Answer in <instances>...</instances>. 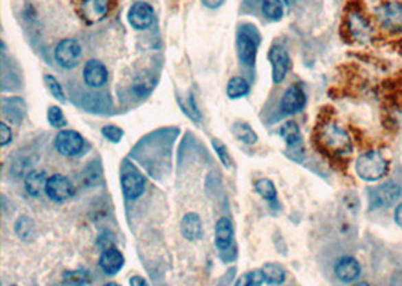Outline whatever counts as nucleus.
<instances>
[{
	"instance_id": "obj_1",
	"label": "nucleus",
	"mask_w": 402,
	"mask_h": 286,
	"mask_svg": "<svg viewBox=\"0 0 402 286\" xmlns=\"http://www.w3.org/2000/svg\"><path fill=\"white\" fill-rule=\"evenodd\" d=\"M389 170V163L386 158L377 153V151H368V153L361 154L356 162V172L359 177L368 181L374 182L381 179Z\"/></svg>"
},
{
	"instance_id": "obj_2",
	"label": "nucleus",
	"mask_w": 402,
	"mask_h": 286,
	"mask_svg": "<svg viewBox=\"0 0 402 286\" xmlns=\"http://www.w3.org/2000/svg\"><path fill=\"white\" fill-rule=\"evenodd\" d=\"M320 140L327 151L335 155H348L353 151V143L348 133L337 124L330 122L322 126L320 131Z\"/></svg>"
},
{
	"instance_id": "obj_3",
	"label": "nucleus",
	"mask_w": 402,
	"mask_h": 286,
	"mask_svg": "<svg viewBox=\"0 0 402 286\" xmlns=\"http://www.w3.org/2000/svg\"><path fill=\"white\" fill-rule=\"evenodd\" d=\"M259 34L255 26L243 25L236 36V49H238V58L243 65L254 67L256 60V53L259 47Z\"/></svg>"
},
{
	"instance_id": "obj_4",
	"label": "nucleus",
	"mask_w": 402,
	"mask_h": 286,
	"mask_svg": "<svg viewBox=\"0 0 402 286\" xmlns=\"http://www.w3.org/2000/svg\"><path fill=\"white\" fill-rule=\"evenodd\" d=\"M402 196V187L397 182H384V184L378 186L370 190L369 202L372 208H388L393 204H397Z\"/></svg>"
},
{
	"instance_id": "obj_5",
	"label": "nucleus",
	"mask_w": 402,
	"mask_h": 286,
	"mask_svg": "<svg viewBox=\"0 0 402 286\" xmlns=\"http://www.w3.org/2000/svg\"><path fill=\"white\" fill-rule=\"evenodd\" d=\"M54 59L65 69L76 68L82 59V45L76 39H62L54 49Z\"/></svg>"
},
{
	"instance_id": "obj_6",
	"label": "nucleus",
	"mask_w": 402,
	"mask_h": 286,
	"mask_svg": "<svg viewBox=\"0 0 402 286\" xmlns=\"http://www.w3.org/2000/svg\"><path fill=\"white\" fill-rule=\"evenodd\" d=\"M121 187L127 199H139L145 192V177L134 166L125 164L121 175Z\"/></svg>"
},
{
	"instance_id": "obj_7",
	"label": "nucleus",
	"mask_w": 402,
	"mask_h": 286,
	"mask_svg": "<svg viewBox=\"0 0 402 286\" xmlns=\"http://www.w3.org/2000/svg\"><path fill=\"white\" fill-rule=\"evenodd\" d=\"M54 148L60 155L74 157L78 155L85 148V139L80 133L74 130H62L54 138Z\"/></svg>"
},
{
	"instance_id": "obj_8",
	"label": "nucleus",
	"mask_w": 402,
	"mask_h": 286,
	"mask_svg": "<svg viewBox=\"0 0 402 286\" xmlns=\"http://www.w3.org/2000/svg\"><path fill=\"white\" fill-rule=\"evenodd\" d=\"M380 25L389 32H402V3L386 2L375 12Z\"/></svg>"
},
{
	"instance_id": "obj_9",
	"label": "nucleus",
	"mask_w": 402,
	"mask_h": 286,
	"mask_svg": "<svg viewBox=\"0 0 402 286\" xmlns=\"http://www.w3.org/2000/svg\"><path fill=\"white\" fill-rule=\"evenodd\" d=\"M110 11V0H82L78 14L86 25H96L104 20Z\"/></svg>"
},
{
	"instance_id": "obj_10",
	"label": "nucleus",
	"mask_w": 402,
	"mask_h": 286,
	"mask_svg": "<svg viewBox=\"0 0 402 286\" xmlns=\"http://www.w3.org/2000/svg\"><path fill=\"white\" fill-rule=\"evenodd\" d=\"M45 195L49 196L53 202L62 204L68 201L69 197L74 195V187L67 177H64V175H60V173H56V175H52L49 181H47Z\"/></svg>"
},
{
	"instance_id": "obj_11",
	"label": "nucleus",
	"mask_w": 402,
	"mask_h": 286,
	"mask_svg": "<svg viewBox=\"0 0 402 286\" xmlns=\"http://www.w3.org/2000/svg\"><path fill=\"white\" fill-rule=\"evenodd\" d=\"M268 59H270L273 68V82L282 83L291 68V59L288 52L283 49L282 45H273L270 53H268Z\"/></svg>"
},
{
	"instance_id": "obj_12",
	"label": "nucleus",
	"mask_w": 402,
	"mask_h": 286,
	"mask_svg": "<svg viewBox=\"0 0 402 286\" xmlns=\"http://www.w3.org/2000/svg\"><path fill=\"white\" fill-rule=\"evenodd\" d=\"M129 23L131 28L137 30H145L153 26L154 23V10L146 2H136L129 11Z\"/></svg>"
},
{
	"instance_id": "obj_13",
	"label": "nucleus",
	"mask_w": 402,
	"mask_h": 286,
	"mask_svg": "<svg viewBox=\"0 0 402 286\" xmlns=\"http://www.w3.org/2000/svg\"><path fill=\"white\" fill-rule=\"evenodd\" d=\"M109 78V71L102 62L97 59H91L85 63L83 69V80L86 86L98 89V87L104 86Z\"/></svg>"
},
{
	"instance_id": "obj_14",
	"label": "nucleus",
	"mask_w": 402,
	"mask_h": 286,
	"mask_svg": "<svg viewBox=\"0 0 402 286\" xmlns=\"http://www.w3.org/2000/svg\"><path fill=\"white\" fill-rule=\"evenodd\" d=\"M306 106V94L302 89V86L293 85L289 86L285 91L280 101V107L282 112L287 115H295L298 112H302L303 107Z\"/></svg>"
},
{
	"instance_id": "obj_15",
	"label": "nucleus",
	"mask_w": 402,
	"mask_h": 286,
	"mask_svg": "<svg viewBox=\"0 0 402 286\" xmlns=\"http://www.w3.org/2000/svg\"><path fill=\"white\" fill-rule=\"evenodd\" d=\"M124 264H125L124 255L115 248L102 250L101 256L98 259L100 268L102 270V273L107 274V276H115V274L120 273Z\"/></svg>"
},
{
	"instance_id": "obj_16",
	"label": "nucleus",
	"mask_w": 402,
	"mask_h": 286,
	"mask_svg": "<svg viewBox=\"0 0 402 286\" xmlns=\"http://www.w3.org/2000/svg\"><path fill=\"white\" fill-rule=\"evenodd\" d=\"M335 274L341 282L351 283L359 279L360 264L353 256H344L336 262Z\"/></svg>"
},
{
	"instance_id": "obj_17",
	"label": "nucleus",
	"mask_w": 402,
	"mask_h": 286,
	"mask_svg": "<svg viewBox=\"0 0 402 286\" xmlns=\"http://www.w3.org/2000/svg\"><path fill=\"white\" fill-rule=\"evenodd\" d=\"M234 240V228L232 221L227 217H222L217 220L214 230V243L216 248L220 250H227L231 248Z\"/></svg>"
},
{
	"instance_id": "obj_18",
	"label": "nucleus",
	"mask_w": 402,
	"mask_h": 286,
	"mask_svg": "<svg viewBox=\"0 0 402 286\" xmlns=\"http://www.w3.org/2000/svg\"><path fill=\"white\" fill-rule=\"evenodd\" d=\"M348 28H350V34L353 35L354 39H357V41L365 43L370 36H372V26H370L369 21L361 17L359 12L350 14Z\"/></svg>"
},
{
	"instance_id": "obj_19",
	"label": "nucleus",
	"mask_w": 402,
	"mask_h": 286,
	"mask_svg": "<svg viewBox=\"0 0 402 286\" xmlns=\"http://www.w3.org/2000/svg\"><path fill=\"white\" fill-rule=\"evenodd\" d=\"M49 175L44 170H32L26 175L25 178V188L29 196L32 197H39L45 192L47 187V181H49Z\"/></svg>"
},
{
	"instance_id": "obj_20",
	"label": "nucleus",
	"mask_w": 402,
	"mask_h": 286,
	"mask_svg": "<svg viewBox=\"0 0 402 286\" xmlns=\"http://www.w3.org/2000/svg\"><path fill=\"white\" fill-rule=\"evenodd\" d=\"M181 230H183V235L188 241L201 240V236H202L201 217L196 212L186 214L183 220H181Z\"/></svg>"
},
{
	"instance_id": "obj_21",
	"label": "nucleus",
	"mask_w": 402,
	"mask_h": 286,
	"mask_svg": "<svg viewBox=\"0 0 402 286\" xmlns=\"http://www.w3.org/2000/svg\"><path fill=\"white\" fill-rule=\"evenodd\" d=\"M249 91H250V86H249L246 78L238 77V76L232 77L230 83H227V87H226L227 97L232 98V100H238V98L246 97Z\"/></svg>"
},
{
	"instance_id": "obj_22",
	"label": "nucleus",
	"mask_w": 402,
	"mask_h": 286,
	"mask_svg": "<svg viewBox=\"0 0 402 286\" xmlns=\"http://www.w3.org/2000/svg\"><path fill=\"white\" fill-rule=\"evenodd\" d=\"M261 270L265 277V283L268 285H282L287 279V272L279 264L268 262Z\"/></svg>"
},
{
	"instance_id": "obj_23",
	"label": "nucleus",
	"mask_w": 402,
	"mask_h": 286,
	"mask_svg": "<svg viewBox=\"0 0 402 286\" xmlns=\"http://www.w3.org/2000/svg\"><path fill=\"white\" fill-rule=\"evenodd\" d=\"M232 134L238 139L240 142L246 143V145H255L258 142V136L256 133L254 131V129L246 122H235L232 125Z\"/></svg>"
},
{
	"instance_id": "obj_24",
	"label": "nucleus",
	"mask_w": 402,
	"mask_h": 286,
	"mask_svg": "<svg viewBox=\"0 0 402 286\" xmlns=\"http://www.w3.org/2000/svg\"><path fill=\"white\" fill-rule=\"evenodd\" d=\"M280 138L285 140L289 146H294L298 145V143L302 142V133L300 129H298V125L294 121H288L280 126L279 130Z\"/></svg>"
},
{
	"instance_id": "obj_25",
	"label": "nucleus",
	"mask_w": 402,
	"mask_h": 286,
	"mask_svg": "<svg viewBox=\"0 0 402 286\" xmlns=\"http://www.w3.org/2000/svg\"><path fill=\"white\" fill-rule=\"evenodd\" d=\"M255 190L256 193L263 197V199L268 202H274L278 199V190H276L274 184L267 178H261L255 182Z\"/></svg>"
},
{
	"instance_id": "obj_26",
	"label": "nucleus",
	"mask_w": 402,
	"mask_h": 286,
	"mask_svg": "<svg viewBox=\"0 0 402 286\" xmlns=\"http://www.w3.org/2000/svg\"><path fill=\"white\" fill-rule=\"evenodd\" d=\"M263 12L268 20L279 21L283 17L282 0H263Z\"/></svg>"
},
{
	"instance_id": "obj_27",
	"label": "nucleus",
	"mask_w": 402,
	"mask_h": 286,
	"mask_svg": "<svg viewBox=\"0 0 402 286\" xmlns=\"http://www.w3.org/2000/svg\"><path fill=\"white\" fill-rule=\"evenodd\" d=\"M15 234H17L23 241H30L35 236V226L34 221L26 216H21L17 223H15Z\"/></svg>"
},
{
	"instance_id": "obj_28",
	"label": "nucleus",
	"mask_w": 402,
	"mask_h": 286,
	"mask_svg": "<svg viewBox=\"0 0 402 286\" xmlns=\"http://www.w3.org/2000/svg\"><path fill=\"white\" fill-rule=\"evenodd\" d=\"M91 274L86 270H76V272H67L64 274V282L69 286H83L89 283Z\"/></svg>"
},
{
	"instance_id": "obj_29",
	"label": "nucleus",
	"mask_w": 402,
	"mask_h": 286,
	"mask_svg": "<svg viewBox=\"0 0 402 286\" xmlns=\"http://www.w3.org/2000/svg\"><path fill=\"white\" fill-rule=\"evenodd\" d=\"M265 282L263 270H254V272L243 274L235 286H261Z\"/></svg>"
},
{
	"instance_id": "obj_30",
	"label": "nucleus",
	"mask_w": 402,
	"mask_h": 286,
	"mask_svg": "<svg viewBox=\"0 0 402 286\" xmlns=\"http://www.w3.org/2000/svg\"><path fill=\"white\" fill-rule=\"evenodd\" d=\"M47 119H49V122L54 129H64L67 125V119L64 112H62V109L58 106H50L49 110H47Z\"/></svg>"
},
{
	"instance_id": "obj_31",
	"label": "nucleus",
	"mask_w": 402,
	"mask_h": 286,
	"mask_svg": "<svg viewBox=\"0 0 402 286\" xmlns=\"http://www.w3.org/2000/svg\"><path fill=\"white\" fill-rule=\"evenodd\" d=\"M44 80H45V85H47V87H49V91L53 97L60 102H65V94H64V89H62L60 83L58 82V78L53 77V76H45Z\"/></svg>"
},
{
	"instance_id": "obj_32",
	"label": "nucleus",
	"mask_w": 402,
	"mask_h": 286,
	"mask_svg": "<svg viewBox=\"0 0 402 286\" xmlns=\"http://www.w3.org/2000/svg\"><path fill=\"white\" fill-rule=\"evenodd\" d=\"M212 148H214L216 154L219 157V160L223 163L225 168H232V158H231V154L230 151H227V148L223 145L222 142L220 140H212Z\"/></svg>"
},
{
	"instance_id": "obj_33",
	"label": "nucleus",
	"mask_w": 402,
	"mask_h": 286,
	"mask_svg": "<svg viewBox=\"0 0 402 286\" xmlns=\"http://www.w3.org/2000/svg\"><path fill=\"white\" fill-rule=\"evenodd\" d=\"M102 136H104L109 142L120 143L121 139L124 138V131L116 125H106L104 129H102Z\"/></svg>"
},
{
	"instance_id": "obj_34",
	"label": "nucleus",
	"mask_w": 402,
	"mask_h": 286,
	"mask_svg": "<svg viewBox=\"0 0 402 286\" xmlns=\"http://www.w3.org/2000/svg\"><path fill=\"white\" fill-rule=\"evenodd\" d=\"M0 142H2V146L10 145L12 142V130L6 122L0 124Z\"/></svg>"
},
{
	"instance_id": "obj_35",
	"label": "nucleus",
	"mask_w": 402,
	"mask_h": 286,
	"mask_svg": "<svg viewBox=\"0 0 402 286\" xmlns=\"http://www.w3.org/2000/svg\"><path fill=\"white\" fill-rule=\"evenodd\" d=\"M225 0H202V3L210 8V10H217V8H220L223 5Z\"/></svg>"
},
{
	"instance_id": "obj_36",
	"label": "nucleus",
	"mask_w": 402,
	"mask_h": 286,
	"mask_svg": "<svg viewBox=\"0 0 402 286\" xmlns=\"http://www.w3.org/2000/svg\"><path fill=\"white\" fill-rule=\"evenodd\" d=\"M130 286H149L148 282L140 276H133L130 279Z\"/></svg>"
},
{
	"instance_id": "obj_37",
	"label": "nucleus",
	"mask_w": 402,
	"mask_h": 286,
	"mask_svg": "<svg viewBox=\"0 0 402 286\" xmlns=\"http://www.w3.org/2000/svg\"><path fill=\"white\" fill-rule=\"evenodd\" d=\"M395 221L399 228H402V204H399L395 210Z\"/></svg>"
},
{
	"instance_id": "obj_38",
	"label": "nucleus",
	"mask_w": 402,
	"mask_h": 286,
	"mask_svg": "<svg viewBox=\"0 0 402 286\" xmlns=\"http://www.w3.org/2000/svg\"><path fill=\"white\" fill-rule=\"evenodd\" d=\"M354 286H370V285H369V283H366V282H360V283L354 285Z\"/></svg>"
},
{
	"instance_id": "obj_39",
	"label": "nucleus",
	"mask_w": 402,
	"mask_h": 286,
	"mask_svg": "<svg viewBox=\"0 0 402 286\" xmlns=\"http://www.w3.org/2000/svg\"><path fill=\"white\" fill-rule=\"evenodd\" d=\"M104 286H120L118 283H107V285H104Z\"/></svg>"
},
{
	"instance_id": "obj_40",
	"label": "nucleus",
	"mask_w": 402,
	"mask_h": 286,
	"mask_svg": "<svg viewBox=\"0 0 402 286\" xmlns=\"http://www.w3.org/2000/svg\"><path fill=\"white\" fill-rule=\"evenodd\" d=\"M14 286H15V285H14Z\"/></svg>"
}]
</instances>
